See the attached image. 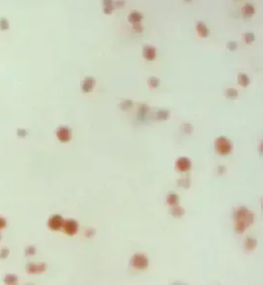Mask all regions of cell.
Masks as SVG:
<instances>
[{"mask_svg": "<svg viewBox=\"0 0 263 285\" xmlns=\"http://www.w3.org/2000/svg\"><path fill=\"white\" fill-rule=\"evenodd\" d=\"M235 230L237 234H243L245 230L254 222V214L247 209L246 207H240L235 212Z\"/></svg>", "mask_w": 263, "mask_h": 285, "instance_id": "cell-1", "label": "cell"}, {"mask_svg": "<svg viewBox=\"0 0 263 285\" xmlns=\"http://www.w3.org/2000/svg\"><path fill=\"white\" fill-rule=\"evenodd\" d=\"M215 148H216L217 152L221 156H227L231 152L232 150V143L231 141L226 138L225 136H220L218 137L215 141Z\"/></svg>", "mask_w": 263, "mask_h": 285, "instance_id": "cell-2", "label": "cell"}, {"mask_svg": "<svg viewBox=\"0 0 263 285\" xmlns=\"http://www.w3.org/2000/svg\"><path fill=\"white\" fill-rule=\"evenodd\" d=\"M131 262H132V265H133L136 270H145L149 265L148 258H147L144 254H140V253L135 254L133 258H132Z\"/></svg>", "mask_w": 263, "mask_h": 285, "instance_id": "cell-3", "label": "cell"}, {"mask_svg": "<svg viewBox=\"0 0 263 285\" xmlns=\"http://www.w3.org/2000/svg\"><path fill=\"white\" fill-rule=\"evenodd\" d=\"M47 265L45 262H28L26 265V271L29 274H40L45 272Z\"/></svg>", "mask_w": 263, "mask_h": 285, "instance_id": "cell-4", "label": "cell"}, {"mask_svg": "<svg viewBox=\"0 0 263 285\" xmlns=\"http://www.w3.org/2000/svg\"><path fill=\"white\" fill-rule=\"evenodd\" d=\"M57 137L61 142H69L72 138V131L68 127H60L57 130Z\"/></svg>", "mask_w": 263, "mask_h": 285, "instance_id": "cell-5", "label": "cell"}, {"mask_svg": "<svg viewBox=\"0 0 263 285\" xmlns=\"http://www.w3.org/2000/svg\"><path fill=\"white\" fill-rule=\"evenodd\" d=\"M63 228H64V232H65L67 235L73 236V235H75L78 230V223L74 219H68V220H66V221H64Z\"/></svg>", "mask_w": 263, "mask_h": 285, "instance_id": "cell-6", "label": "cell"}, {"mask_svg": "<svg viewBox=\"0 0 263 285\" xmlns=\"http://www.w3.org/2000/svg\"><path fill=\"white\" fill-rule=\"evenodd\" d=\"M96 86V79L93 76H86L80 84V89L83 93H89L94 90Z\"/></svg>", "mask_w": 263, "mask_h": 285, "instance_id": "cell-7", "label": "cell"}, {"mask_svg": "<svg viewBox=\"0 0 263 285\" xmlns=\"http://www.w3.org/2000/svg\"><path fill=\"white\" fill-rule=\"evenodd\" d=\"M63 223H64V219L63 217L61 215H54L52 216L49 219V222H47V226H49V228L53 230H60L61 228L63 226Z\"/></svg>", "mask_w": 263, "mask_h": 285, "instance_id": "cell-8", "label": "cell"}, {"mask_svg": "<svg viewBox=\"0 0 263 285\" xmlns=\"http://www.w3.org/2000/svg\"><path fill=\"white\" fill-rule=\"evenodd\" d=\"M195 31H196L197 35L201 38H206L210 35V29L204 22H195Z\"/></svg>", "mask_w": 263, "mask_h": 285, "instance_id": "cell-9", "label": "cell"}, {"mask_svg": "<svg viewBox=\"0 0 263 285\" xmlns=\"http://www.w3.org/2000/svg\"><path fill=\"white\" fill-rule=\"evenodd\" d=\"M176 168L181 172H186L191 168V162L187 158H180L176 162Z\"/></svg>", "mask_w": 263, "mask_h": 285, "instance_id": "cell-10", "label": "cell"}, {"mask_svg": "<svg viewBox=\"0 0 263 285\" xmlns=\"http://www.w3.org/2000/svg\"><path fill=\"white\" fill-rule=\"evenodd\" d=\"M143 57L148 61H153L156 58V49L154 46L147 44L143 47Z\"/></svg>", "mask_w": 263, "mask_h": 285, "instance_id": "cell-11", "label": "cell"}, {"mask_svg": "<svg viewBox=\"0 0 263 285\" xmlns=\"http://www.w3.org/2000/svg\"><path fill=\"white\" fill-rule=\"evenodd\" d=\"M255 6L252 3H246L242 8V15H244V18H252L255 15Z\"/></svg>", "mask_w": 263, "mask_h": 285, "instance_id": "cell-12", "label": "cell"}, {"mask_svg": "<svg viewBox=\"0 0 263 285\" xmlns=\"http://www.w3.org/2000/svg\"><path fill=\"white\" fill-rule=\"evenodd\" d=\"M142 20H143V15L141 14V12L137 11H134L130 12L129 15H127V22L132 25L137 24V23H141Z\"/></svg>", "mask_w": 263, "mask_h": 285, "instance_id": "cell-13", "label": "cell"}, {"mask_svg": "<svg viewBox=\"0 0 263 285\" xmlns=\"http://www.w3.org/2000/svg\"><path fill=\"white\" fill-rule=\"evenodd\" d=\"M114 0H103L102 4H103V12L105 15H110L114 11Z\"/></svg>", "mask_w": 263, "mask_h": 285, "instance_id": "cell-14", "label": "cell"}, {"mask_svg": "<svg viewBox=\"0 0 263 285\" xmlns=\"http://www.w3.org/2000/svg\"><path fill=\"white\" fill-rule=\"evenodd\" d=\"M149 112V106L146 104H141L138 109V118L140 121H145Z\"/></svg>", "mask_w": 263, "mask_h": 285, "instance_id": "cell-15", "label": "cell"}, {"mask_svg": "<svg viewBox=\"0 0 263 285\" xmlns=\"http://www.w3.org/2000/svg\"><path fill=\"white\" fill-rule=\"evenodd\" d=\"M166 203H168V205H170L171 207L177 206V205H179V203H180L179 196L175 193H170L168 196H166Z\"/></svg>", "mask_w": 263, "mask_h": 285, "instance_id": "cell-16", "label": "cell"}, {"mask_svg": "<svg viewBox=\"0 0 263 285\" xmlns=\"http://www.w3.org/2000/svg\"><path fill=\"white\" fill-rule=\"evenodd\" d=\"M257 240L255 238H247L245 243H244V247L247 251H252L257 247Z\"/></svg>", "mask_w": 263, "mask_h": 285, "instance_id": "cell-17", "label": "cell"}, {"mask_svg": "<svg viewBox=\"0 0 263 285\" xmlns=\"http://www.w3.org/2000/svg\"><path fill=\"white\" fill-rule=\"evenodd\" d=\"M237 82H239V86H244V88H246V86H248L250 85L251 81H250V77L246 74V73L240 72V73L237 74Z\"/></svg>", "mask_w": 263, "mask_h": 285, "instance_id": "cell-18", "label": "cell"}, {"mask_svg": "<svg viewBox=\"0 0 263 285\" xmlns=\"http://www.w3.org/2000/svg\"><path fill=\"white\" fill-rule=\"evenodd\" d=\"M170 213H171L172 216L176 217V218H179V217H182L185 214V210H184L183 207L177 205V206L172 207V209L170 210Z\"/></svg>", "mask_w": 263, "mask_h": 285, "instance_id": "cell-19", "label": "cell"}, {"mask_svg": "<svg viewBox=\"0 0 263 285\" xmlns=\"http://www.w3.org/2000/svg\"><path fill=\"white\" fill-rule=\"evenodd\" d=\"M118 106H119V108L121 110L127 111V110L131 109V108L134 106V102L132 100H130V99H124V100H123L119 104H118Z\"/></svg>", "mask_w": 263, "mask_h": 285, "instance_id": "cell-20", "label": "cell"}, {"mask_svg": "<svg viewBox=\"0 0 263 285\" xmlns=\"http://www.w3.org/2000/svg\"><path fill=\"white\" fill-rule=\"evenodd\" d=\"M170 117V111L168 109H160L156 112V120L166 121Z\"/></svg>", "mask_w": 263, "mask_h": 285, "instance_id": "cell-21", "label": "cell"}, {"mask_svg": "<svg viewBox=\"0 0 263 285\" xmlns=\"http://www.w3.org/2000/svg\"><path fill=\"white\" fill-rule=\"evenodd\" d=\"M147 82H148V86H150V89H157L159 85H160V81L159 78L155 77V76H150V77L147 79Z\"/></svg>", "mask_w": 263, "mask_h": 285, "instance_id": "cell-22", "label": "cell"}, {"mask_svg": "<svg viewBox=\"0 0 263 285\" xmlns=\"http://www.w3.org/2000/svg\"><path fill=\"white\" fill-rule=\"evenodd\" d=\"M225 97L227 99H230V100H235L237 97H239V93L235 89L233 88H229L225 91Z\"/></svg>", "mask_w": 263, "mask_h": 285, "instance_id": "cell-23", "label": "cell"}, {"mask_svg": "<svg viewBox=\"0 0 263 285\" xmlns=\"http://www.w3.org/2000/svg\"><path fill=\"white\" fill-rule=\"evenodd\" d=\"M3 282L5 284H15L18 282V277L14 274H7L3 279Z\"/></svg>", "mask_w": 263, "mask_h": 285, "instance_id": "cell-24", "label": "cell"}, {"mask_svg": "<svg viewBox=\"0 0 263 285\" xmlns=\"http://www.w3.org/2000/svg\"><path fill=\"white\" fill-rule=\"evenodd\" d=\"M255 40V35L252 32H246L244 34V41L246 44H252L253 41Z\"/></svg>", "mask_w": 263, "mask_h": 285, "instance_id": "cell-25", "label": "cell"}, {"mask_svg": "<svg viewBox=\"0 0 263 285\" xmlns=\"http://www.w3.org/2000/svg\"><path fill=\"white\" fill-rule=\"evenodd\" d=\"M0 29L3 31L8 30L9 29V22L6 18H1L0 19Z\"/></svg>", "mask_w": 263, "mask_h": 285, "instance_id": "cell-26", "label": "cell"}, {"mask_svg": "<svg viewBox=\"0 0 263 285\" xmlns=\"http://www.w3.org/2000/svg\"><path fill=\"white\" fill-rule=\"evenodd\" d=\"M226 47H227V50H230V52H235V50H237V42L235 40L228 41L226 44Z\"/></svg>", "mask_w": 263, "mask_h": 285, "instance_id": "cell-27", "label": "cell"}, {"mask_svg": "<svg viewBox=\"0 0 263 285\" xmlns=\"http://www.w3.org/2000/svg\"><path fill=\"white\" fill-rule=\"evenodd\" d=\"M36 253V248L34 247V246H28L25 249V254H26V256H32V255H34Z\"/></svg>", "mask_w": 263, "mask_h": 285, "instance_id": "cell-28", "label": "cell"}, {"mask_svg": "<svg viewBox=\"0 0 263 285\" xmlns=\"http://www.w3.org/2000/svg\"><path fill=\"white\" fill-rule=\"evenodd\" d=\"M182 131H183L185 134H191L192 131H193V128H192L190 124L185 123L183 124V126H182Z\"/></svg>", "mask_w": 263, "mask_h": 285, "instance_id": "cell-29", "label": "cell"}, {"mask_svg": "<svg viewBox=\"0 0 263 285\" xmlns=\"http://www.w3.org/2000/svg\"><path fill=\"white\" fill-rule=\"evenodd\" d=\"M178 185L181 187H184V188H188L190 186V181L188 180V179H179L178 180Z\"/></svg>", "mask_w": 263, "mask_h": 285, "instance_id": "cell-30", "label": "cell"}, {"mask_svg": "<svg viewBox=\"0 0 263 285\" xmlns=\"http://www.w3.org/2000/svg\"><path fill=\"white\" fill-rule=\"evenodd\" d=\"M9 255V249L8 248H2L1 250H0V259H5L7 258V256Z\"/></svg>", "mask_w": 263, "mask_h": 285, "instance_id": "cell-31", "label": "cell"}, {"mask_svg": "<svg viewBox=\"0 0 263 285\" xmlns=\"http://www.w3.org/2000/svg\"><path fill=\"white\" fill-rule=\"evenodd\" d=\"M113 4H114V8L120 9L126 5V0H115Z\"/></svg>", "mask_w": 263, "mask_h": 285, "instance_id": "cell-32", "label": "cell"}, {"mask_svg": "<svg viewBox=\"0 0 263 285\" xmlns=\"http://www.w3.org/2000/svg\"><path fill=\"white\" fill-rule=\"evenodd\" d=\"M133 28H134V30L137 32V33H142L143 30H144V28H143L142 24H141V23L134 24L133 25Z\"/></svg>", "mask_w": 263, "mask_h": 285, "instance_id": "cell-33", "label": "cell"}, {"mask_svg": "<svg viewBox=\"0 0 263 285\" xmlns=\"http://www.w3.org/2000/svg\"><path fill=\"white\" fill-rule=\"evenodd\" d=\"M17 135L18 137H20V138H24V137H26L28 135V131L25 129H18Z\"/></svg>", "mask_w": 263, "mask_h": 285, "instance_id": "cell-34", "label": "cell"}, {"mask_svg": "<svg viewBox=\"0 0 263 285\" xmlns=\"http://www.w3.org/2000/svg\"><path fill=\"white\" fill-rule=\"evenodd\" d=\"M96 234V230L94 229H88L85 230V237L86 238H92V237H94Z\"/></svg>", "mask_w": 263, "mask_h": 285, "instance_id": "cell-35", "label": "cell"}, {"mask_svg": "<svg viewBox=\"0 0 263 285\" xmlns=\"http://www.w3.org/2000/svg\"><path fill=\"white\" fill-rule=\"evenodd\" d=\"M5 226H6V220L0 216V230L5 229Z\"/></svg>", "mask_w": 263, "mask_h": 285, "instance_id": "cell-36", "label": "cell"}, {"mask_svg": "<svg viewBox=\"0 0 263 285\" xmlns=\"http://www.w3.org/2000/svg\"><path fill=\"white\" fill-rule=\"evenodd\" d=\"M1 238H2V236H1V233H0V241H1Z\"/></svg>", "mask_w": 263, "mask_h": 285, "instance_id": "cell-37", "label": "cell"}, {"mask_svg": "<svg viewBox=\"0 0 263 285\" xmlns=\"http://www.w3.org/2000/svg\"><path fill=\"white\" fill-rule=\"evenodd\" d=\"M185 1H187V2H190V1H192V0H185Z\"/></svg>", "mask_w": 263, "mask_h": 285, "instance_id": "cell-38", "label": "cell"}]
</instances>
